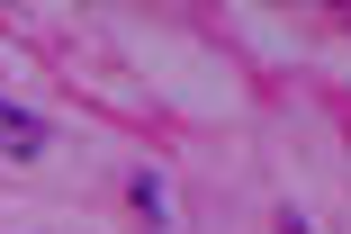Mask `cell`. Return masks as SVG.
<instances>
[{
    "label": "cell",
    "mask_w": 351,
    "mask_h": 234,
    "mask_svg": "<svg viewBox=\"0 0 351 234\" xmlns=\"http://www.w3.org/2000/svg\"><path fill=\"white\" fill-rule=\"evenodd\" d=\"M0 144H10V153H36V117H19V108H0Z\"/></svg>",
    "instance_id": "6da1fadb"
}]
</instances>
